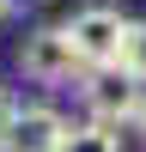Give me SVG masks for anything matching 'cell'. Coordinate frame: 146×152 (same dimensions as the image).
<instances>
[{"mask_svg": "<svg viewBox=\"0 0 146 152\" xmlns=\"http://www.w3.org/2000/svg\"><path fill=\"white\" fill-rule=\"evenodd\" d=\"M85 110H91L97 122H110V128H128V122L146 116V97H140V79H134L128 67H85V85H79Z\"/></svg>", "mask_w": 146, "mask_h": 152, "instance_id": "cell-1", "label": "cell"}, {"mask_svg": "<svg viewBox=\"0 0 146 152\" xmlns=\"http://www.w3.org/2000/svg\"><path fill=\"white\" fill-rule=\"evenodd\" d=\"M18 67H24V79H36V85H61V79H73V73H85V61H79V49H73L67 24H36L18 43Z\"/></svg>", "mask_w": 146, "mask_h": 152, "instance_id": "cell-2", "label": "cell"}, {"mask_svg": "<svg viewBox=\"0 0 146 152\" xmlns=\"http://www.w3.org/2000/svg\"><path fill=\"white\" fill-rule=\"evenodd\" d=\"M122 31H128V18L116 6H79L67 18V37H73V49H79L85 67H110L122 55Z\"/></svg>", "mask_w": 146, "mask_h": 152, "instance_id": "cell-3", "label": "cell"}, {"mask_svg": "<svg viewBox=\"0 0 146 152\" xmlns=\"http://www.w3.org/2000/svg\"><path fill=\"white\" fill-rule=\"evenodd\" d=\"M67 134V116L55 104H24L0 122V152H55Z\"/></svg>", "mask_w": 146, "mask_h": 152, "instance_id": "cell-4", "label": "cell"}, {"mask_svg": "<svg viewBox=\"0 0 146 152\" xmlns=\"http://www.w3.org/2000/svg\"><path fill=\"white\" fill-rule=\"evenodd\" d=\"M55 152H116V128H110V122H79V128H73L67 122V134H61V146Z\"/></svg>", "mask_w": 146, "mask_h": 152, "instance_id": "cell-5", "label": "cell"}, {"mask_svg": "<svg viewBox=\"0 0 146 152\" xmlns=\"http://www.w3.org/2000/svg\"><path fill=\"white\" fill-rule=\"evenodd\" d=\"M116 67H128L134 79L146 85V18H128V31H122V55H116Z\"/></svg>", "mask_w": 146, "mask_h": 152, "instance_id": "cell-6", "label": "cell"}, {"mask_svg": "<svg viewBox=\"0 0 146 152\" xmlns=\"http://www.w3.org/2000/svg\"><path fill=\"white\" fill-rule=\"evenodd\" d=\"M12 116V97H6V85H0V122H6Z\"/></svg>", "mask_w": 146, "mask_h": 152, "instance_id": "cell-7", "label": "cell"}, {"mask_svg": "<svg viewBox=\"0 0 146 152\" xmlns=\"http://www.w3.org/2000/svg\"><path fill=\"white\" fill-rule=\"evenodd\" d=\"M6 12H12V0H0V18H6Z\"/></svg>", "mask_w": 146, "mask_h": 152, "instance_id": "cell-8", "label": "cell"}, {"mask_svg": "<svg viewBox=\"0 0 146 152\" xmlns=\"http://www.w3.org/2000/svg\"><path fill=\"white\" fill-rule=\"evenodd\" d=\"M140 122H146V116H140Z\"/></svg>", "mask_w": 146, "mask_h": 152, "instance_id": "cell-9", "label": "cell"}]
</instances>
